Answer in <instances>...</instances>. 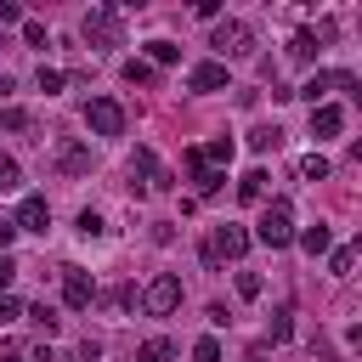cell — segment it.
I'll list each match as a JSON object with an SVG mask.
<instances>
[{"label":"cell","instance_id":"10","mask_svg":"<svg viewBox=\"0 0 362 362\" xmlns=\"http://www.w3.org/2000/svg\"><path fill=\"white\" fill-rule=\"evenodd\" d=\"M11 226H17V232H45V226H51V204H45L40 192H28V198L17 204V221H11Z\"/></svg>","mask_w":362,"mask_h":362},{"label":"cell","instance_id":"28","mask_svg":"<svg viewBox=\"0 0 362 362\" xmlns=\"http://www.w3.org/2000/svg\"><path fill=\"white\" fill-rule=\"evenodd\" d=\"M260 288H266L260 272H238V294H243V300H260Z\"/></svg>","mask_w":362,"mask_h":362},{"label":"cell","instance_id":"34","mask_svg":"<svg viewBox=\"0 0 362 362\" xmlns=\"http://www.w3.org/2000/svg\"><path fill=\"white\" fill-rule=\"evenodd\" d=\"M17 317H23V300L17 294H0V328H11Z\"/></svg>","mask_w":362,"mask_h":362},{"label":"cell","instance_id":"38","mask_svg":"<svg viewBox=\"0 0 362 362\" xmlns=\"http://www.w3.org/2000/svg\"><path fill=\"white\" fill-rule=\"evenodd\" d=\"M11 277H17V260L0 255V294H11Z\"/></svg>","mask_w":362,"mask_h":362},{"label":"cell","instance_id":"31","mask_svg":"<svg viewBox=\"0 0 362 362\" xmlns=\"http://www.w3.org/2000/svg\"><path fill=\"white\" fill-rule=\"evenodd\" d=\"M17 28H23V45H45V23L40 17H23Z\"/></svg>","mask_w":362,"mask_h":362},{"label":"cell","instance_id":"7","mask_svg":"<svg viewBox=\"0 0 362 362\" xmlns=\"http://www.w3.org/2000/svg\"><path fill=\"white\" fill-rule=\"evenodd\" d=\"M85 124H90V136H124V107L113 96H90L85 102Z\"/></svg>","mask_w":362,"mask_h":362},{"label":"cell","instance_id":"23","mask_svg":"<svg viewBox=\"0 0 362 362\" xmlns=\"http://www.w3.org/2000/svg\"><path fill=\"white\" fill-rule=\"evenodd\" d=\"M147 57H153L158 68H170V62L181 57V45H170V40H147Z\"/></svg>","mask_w":362,"mask_h":362},{"label":"cell","instance_id":"13","mask_svg":"<svg viewBox=\"0 0 362 362\" xmlns=\"http://www.w3.org/2000/svg\"><path fill=\"white\" fill-rule=\"evenodd\" d=\"M187 85H192V90H226V62H198V68L187 74Z\"/></svg>","mask_w":362,"mask_h":362},{"label":"cell","instance_id":"35","mask_svg":"<svg viewBox=\"0 0 362 362\" xmlns=\"http://www.w3.org/2000/svg\"><path fill=\"white\" fill-rule=\"evenodd\" d=\"M181 164H187V175H192V181H198V175H204V170H209V164H204V153H198V147H187V153H181Z\"/></svg>","mask_w":362,"mask_h":362},{"label":"cell","instance_id":"21","mask_svg":"<svg viewBox=\"0 0 362 362\" xmlns=\"http://www.w3.org/2000/svg\"><path fill=\"white\" fill-rule=\"evenodd\" d=\"M96 300H102L107 311H130V300H136V288H130V283H119V288H107V294H96Z\"/></svg>","mask_w":362,"mask_h":362},{"label":"cell","instance_id":"4","mask_svg":"<svg viewBox=\"0 0 362 362\" xmlns=\"http://www.w3.org/2000/svg\"><path fill=\"white\" fill-rule=\"evenodd\" d=\"M130 175H141V181H136V192H170V187H175V175L158 164V153H153V147H136V153H130Z\"/></svg>","mask_w":362,"mask_h":362},{"label":"cell","instance_id":"3","mask_svg":"<svg viewBox=\"0 0 362 362\" xmlns=\"http://www.w3.org/2000/svg\"><path fill=\"white\" fill-rule=\"evenodd\" d=\"M79 34H85L90 45H124L119 6H90V11H85V23H79Z\"/></svg>","mask_w":362,"mask_h":362},{"label":"cell","instance_id":"41","mask_svg":"<svg viewBox=\"0 0 362 362\" xmlns=\"http://www.w3.org/2000/svg\"><path fill=\"white\" fill-rule=\"evenodd\" d=\"M6 96H11V74L0 68V102H6Z\"/></svg>","mask_w":362,"mask_h":362},{"label":"cell","instance_id":"11","mask_svg":"<svg viewBox=\"0 0 362 362\" xmlns=\"http://www.w3.org/2000/svg\"><path fill=\"white\" fill-rule=\"evenodd\" d=\"M90 164H96V158H90L85 141H57V170H62V175H90Z\"/></svg>","mask_w":362,"mask_h":362},{"label":"cell","instance_id":"27","mask_svg":"<svg viewBox=\"0 0 362 362\" xmlns=\"http://www.w3.org/2000/svg\"><path fill=\"white\" fill-rule=\"evenodd\" d=\"M221 187H226V170H204L198 175V198H215Z\"/></svg>","mask_w":362,"mask_h":362},{"label":"cell","instance_id":"15","mask_svg":"<svg viewBox=\"0 0 362 362\" xmlns=\"http://www.w3.org/2000/svg\"><path fill=\"white\" fill-rule=\"evenodd\" d=\"M317 51H322V45H317V34H311V28H300V34L288 40V57H294V62H311Z\"/></svg>","mask_w":362,"mask_h":362},{"label":"cell","instance_id":"36","mask_svg":"<svg viewBox=\"0 0 362 362\" xmlns=\"http://www.w3.org/2000/svg\"><path fill=\"white\" fill-rule=\"evenodd\" d=\"M79 232H85V238H102L107 226H102V215H90V209H85V215H79Z\"/></svg>","mask_w":362,"mask_h":362},{"label":"cell","instance_id":"22","mask_svg":"<svg viewBox=\"0 0 362 362\" xmlns=\"http://www.w3.org/2000/svg\"><path fill=\"white\" fill-rule=\"evenodd\" d=\"M288 334H294V311H288V305H277V311H272V345H283Z\"/></svg>","mask_w":362,"mask_h":362},{"label":"cell","instance_id":"14","mask_svg":"<svg viewBox=\"0 0 362 362\" xmlns=\"http://www.w3.org/2000/svg\"><path fill=\"white\" fill-rule=\"evenodd\" d=\"M294 243H300V249L317 260V255H328V243H334V238H328V226L317 221V226H300V232H294Z\"/></svg>","mask_w":362,"mask_h":362},{"label":"cell","instance_id":"30","mask_svg":"<svg viewBox=\"0 0 362 362\" xmlns=\"http://www.w3.org/2000/svg\"><path fill=\"white\" fill-rule=\"evenodd\" d=\"M17 181H23V170H17V158H11V153H0V192H11Z\"/></svg>","mask_w":362,"mask_h":362},{"label":"cell","instance_id":"29","mask_svg":"<svg viewBox=\"0 0 362 362\" xmlns=\"http://www.w3.org/2000/svg\"><path fill=\"white\" fill-rule=\"evenodd\" d=\"M192 362H221V339H215V334H204V339L192 345Z\"/></svg>","mask_w":362,"mask_h":362},{"label":"cell","instance_id":"42","mask_svg":"<svg viewBox=\"0 0 362 362\" xmlns=\"http://www.w3.org/2000/svg\"><path fill=\"white\" fill-rule=\"evenodd\" d=\"M0 362H17V356H11V351H0Z\"/></svg>","mask_w":362,"mask_h":362},{"label":"cell","instance_id":"9","mask_svg":"<svg viewBox=\"0 0 362 362\" xmlns=\"http://www.w3.org/2000/svg\"><path fill=\"white\" fill-rule=\"evenodd\" d=\"M90 300H96V283H90L79 266H68V272H62V305H68V311H85Z\"/></svg>","mask_w":362,"mask_h":362},{"label":"cell","instance_id":"33","mask_svg":"<svg viewBox=\"0 0 362 362\" xmlns=\"http://www.w3.org/2000/svg\"><path fill=\"white\" fill-rule=\"evenodd\" d=\"M34 119L23 113V107H0V130H28Z\"/></svg>","mask_w":362,"mask_h":362},{"label":"cell","instance_id":"25","mask_svg":"<svg viewBox=\"0 0 362 362\" xmlns=\"http://www.w3.org/2000/svg\"><path fill=\"white\" fill-rule=\"evenodd\" d=\"M198 153H204V164H226V158H232V136H215V141L198 147Z\"/></svg>","mask_w":362,"mask_h":362},{"label":"cell","instance_id":"6","mask_svg":"<svg viewBox=\"0 0 362 362\" xmlns=\"http://www.w3.org/2000/svg\"><path fill=\"white\" fill-rule=\"evenodd\" d=\"M141 305H147V317H170V311L181 305V277H175V272H158V277L141 288Z\"/></svg>","mask_w":362,"mask_h":362},{"label":"cell","instance_id":"24","mask_svg":"<svg viewBox=\"0 0 362 362\" xmlns=\"http://www.w3.org/2000/svg\"><path fill=\"white\" fill-rule=\"evenodd\" d=\"M124 79H130V85H153L158 74H153V62H141V57H130V62H124Z\"/></svg>","mask_w":362,"mask_h":362},{"label":"cell","instance_id":"19","mask_svg":"<svg viewBox=\"0 0 362 362\" xmlns=\"http://www.w3.org/2000/svg\"><path fill=\"white\" fill-rule=\"evenodd\" d=\"M23 317H34V328H40V334H45V339H51V334H57V328H62V317H57V311H51V305H28V311H23Z\"/></svg>","mask_w":362,"mask_h":362},{"label":"cell","instance_id":"1","mask_svg":"<svg viewBox=\"0 0 362 362\" xmlns=\"http://www.w3.org/2000/svg\"><path fill=\"white\" fill-rule=\"evenodd\" d=\"M249 243H266V249H288V243H294V209H288V198H272V204L260 209Z\"/></svg>","mask_w":362,"mask_h":362},{"label":"cell","instance_id":"26","mask_svg":"<svg viewBox=\"0 0 362 362\" xmlns=\"http://www.w3.org/2000/svg\"><path fill=\"white\" fill-rule=\"evenodd\" d=\"M300 175H305V181H322V175H328V158H322V153H305V158H300Z\"/></svg>","mask_w":362,"mask_h":362},{"label":"cell","instance_id":"37","mask_svg":"<svg viewBox=\"0 0 362 362\" xmlns=\"http://www.w3.org/2000/svg\"><path fill=\"white\" fill-rule=\"evenodd\" d=\"M11 23H23V6L17 0H0V28H11Z\"/></svg>","mask_w":362,"mask_h":362},{"label":"cell","instance_id":"32","mask_svg":"<svg viewBox=\"0 0 362 362\" xmlns=\"http://www.w3.org/2000/svg\"><path fill=\"white\" fill-rule=\"evenodd\" d=\"M62 85H68V74H62V68H40V90H45V96H57Z\"/></svg>","mask_w":362,"mask_h":362},{"label":"cell","instance_id":"20","mask_svg":"<svg viewBox=\"0 0 362 362\" xmlns=\"http://www.w3.org/2000/svg\"><path fill=\"white\" fill-rule=\"evenodd\" d=\"M170 356H175L170 339H147V345H136V362H170Z\"/></svg>","mask_w":362,"mask_h":362},{"label":"cell","instance_id":"39","mask_svg":"<svg viewBox=\"0 0 362 362\" xmlns=\"http://www.w3.org/2000/svg\"><path fill=\"white\" fill-rule=\"evenodd\" d=\"M96 356H102V345H96V339H85V345H79V362H96Z\"/></svg>","mask_w":362,"mask_h":362},{"label":"cell","instance_id":"8","mask_svg":"<svg viewBox=\"0 0 362 362\" xmlns=\"http://www.w3.org/2000/svg\"><path fill=\"white\" fill-rule=\"evenodd\" d=\"M328 90H351V96H356V74H311V79H305V85H300L294 96H305V102L317 107V102H322Z\"/></svg>","mask_w":362,"mask_h":362},{"label":"cell","instance_id":"16","mask_svg":"<svg viewBox=\"0 0 362 362\" xmlns=\"http://www.w3.org/2000/svg\"><path fill=\"white\" fill-rule=\"evenodd\" d=\"M249 147H255V153H277V147H283V130H277V124H260V130H249Z\"/></svg>","mask_w":362,"mask_h":362},{"label":"cell","instance_id":"18","mask_svg":"<svg viewBox=\"0 0 362 362\" xmlns=\"http://www.w3.org/2000/svg\"><path fill=\"white\" fill-rule=\"evenodd\" d=\"M351 266H356V249H351V243L328 249V272H334V277H351Z\"/></svg>","mask_w":362,"mask_h":362},{"label":"cell","instance_id":"5","mask_svg":"<svg viewBox=\"0 0 362 362\" xmlns=\"http://www.w3.org/2000/svg\"><path fill=\"white\" fill-rule=\"evenodd\" d=\"M209 45L221 51V62H226V57H249V51H255V28H249V23H238V17H226V23H215Z\"/></svg>","mask_w":362,"mask_h":362},{"label":"cell","instance_id":"2","mask_svg":"<svg viewBox=\"0 0 362 362\" xmlns=\"http://www.w3.org/2000/svg\"><path fill=\"white\" fill-rule=\"evenodd\" d=\"M249 249V232L238 226V221H221L215 232H209V243H204V266H221V260H238Z\"/></svg>","mask_w":362,"mask_h":362},{"label":"cell","instance_id":"40","mask_svg":"<svg viewBox=\"0 0 362 362\" xmlns=\"http://www.w3.org/2000/svg\"><path fill=\"white\" fill-rule=\"evenodd\" d=\"M11 238H17V226H11V221H0V255L11 249Z\"/></svg>","mask_w":362,"mask_h":362},{"label":"cell","instance_id":"17","mask_svg":"<svg viewBox=\"0 0 362 362\" xmlns=\"http://www.w3.org/2000/svg\"><path fill=\"white\" fill-rule=\"evenodd\" d=\"M238 198H243V204H260V198H266V170H249V175L238 181Z\"/></svg>","mask_w":362,"mask_h":362},{"label":"cell","instance_id":"12","mask_svg":"<svg viewBox=\"0 0 362 362\" xmlns=\"http://www.w3.org/2000/svg\"><path fill=\"white\" fill-rule=\"evenodd\" d=\"M345 130V107H334V102H317L311 107V136L322 141V136H339Z\"/></svg>","mask_w":362,"mask_h":362}]
</instances>
